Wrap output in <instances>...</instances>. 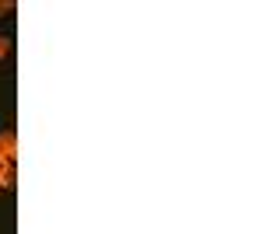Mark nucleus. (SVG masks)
Instances as JSON below:
<instances>
[{
    "label": "nucleus",
    "mask_w": 262,
    "mask_h": 234,
    "mask_svg": "<svg viewBox=\"0 0 262 234\" xmlns=\"http://www.w3.org/2000/svg\"><path fill=\"white\" fill-rule=\"evenodd\" d=\"M0 157L4 161H14L18 157V140H14V133H0Z\"/></svg>",
    "instance_id": "obj_1"
},
{
    "label": "nucleus",
    "mask_w": 262,
    "mask_h": 234,
    "mask_svg": "<svg viewBox=\"0 0 262 234\" xmlns=\"http://www.w3.org/2000/svg\"><path fill=\"white\" fill-rule=\"evenodd\" d=\"M0 182H4V189H7V185H14V172H11V161H4V157H0Z\"/></svg>",
    "instance_id": "obj_2"
},
{
    "label": "nucleus",
    "mask_w": 262,
    "mask_h": 234,
    "mask_svg": "<svg viewBox=\"0 0 262 234\" xmlns=\"http://www.w3.org/2000/svg\"><path fill=\"white\" fill-rule=\"evenodd\" d=\"M7 53H11V39H4V35H0V59L7 56Z\"/></svg>",
    "instance_id": "obj_3"
},
{
    "label": "nucleus",
    "mask_w": 262,
    "mask_h": 234,
    "mask_svg": "<svg viewBox=\"0 0 262 234\" xmlns=\"http://www.w3.org/2000/svg\"><path fill=\"white\" fill-rule=\"evenodd\" d=\"M11 7H14V4H11V0H4V4H0V14H4V11H11Z\"/></svg>",
    "instance_id": "obj_4"
},
{
    "label": "nucleus",
    "mask_w": 262,
    "mask_h": 234,
    "mask_svg": "<svg viewBox=\"0 0 262 234\" xmlns=\"http://www.w3.org/2000/svg\"><path fill=\"white\" fill-rule=\"evenodd\" d=\"M0 189H4V182H0Z\"/></svg>",
    "instance_id": "obj_5"
}]
</instances>
